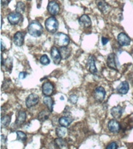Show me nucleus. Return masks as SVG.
<instances>
[{"mask_svg": "<svg viewBox=\"0 0 133 149\" xmlns=\"http://www.w3.org/2000/svg\"><path fill=\"white\" fill-rule=\"evenodd\" d=\"M37 8H40V7H41V0H37Z\"/></svg>", "mask_w": 133, "mask_h": 149, "instance_id": "e433bc0d", "label": "nucleus"}, {"mask_svg": "<svg viewBox=\"0 0 133 149\" xmlns=\"http://www.w3.org/2000/svg\"><path fill=\"white\" fill-rule=\"evenodd\" d=\"M48 11L52 16L58 15L59 11H60V7H59L58 2H56L55 1L49 2L48 6Z\"/></svg>", "mask_w": 133, "mask_h": 149, "instance_id": "423d86ee", "label": "nucleus"}, {"mask_svg": "<svg viewBox=\"0 0 133 149\" xmlns=\"http://www.w3.org/2000/svg\"><path fill=\"white\" fill-rule=\"evenodd\" d=\"M118 64V58H117L116 55L114 54H110L107 59V66L111 69L117 70Z\"/></svg>", "mask_w": 133, "mask_h": 149, "instance_id": "6e6552de", "label": "nucleus"}, {"mask_svg": "<svg viewBox=\"0 0 133 149\" xmlns=\"http://www.w3.org/2000/svg\"><path fill=\"white\" fill-rule=\"evenodd\" d=\"M1 46H2V51H4L5 50V47H4V44H3V42H1Z\"/></svg>", "mask_w": 133, "mask_h": 149, "instance_id": "4c0bfd02", "label": "nucleus"}, {"mask_svg": "<svg viewBox=\"0 0 133 149\" xmlns=\"http://www.w3.org/2000/svg\"><path fill=\"white\" fill-rule=\"evenodd\" d=\"M50 113H51V111L49 109L48 110H43L38 114V120L41 122H44V121L47 120L50 116Z\"/></svg>", "mask_w": 133, "mask_h": 149, "instance_id": "5701e85b", "label": "nucleus"}, {"mask_svg": "<svg viewBox=\"0 0 133 149\" xmlns=\"http://www.w3.org/2000/svg\"><path fill=\"white\" fill-rule=\"evenodd\" d=\"M108 129L112 133H118L121 130V124L116 120H111L108 122Z\"/></svg>", "mask_w": 133, "mask_h": 149, "instance_id": "ddd939ff", "label": "nucleus"}, {"mask_svg": "<svg viewBox=\"0 0 133 149\" xmlns=\"http://www.w3.org/2000/svg\"><path fill=\"white\" fill-rule=\"evenodd\" d=\"M118 42L121 46L125 47L128 46L131 43V39L130 37H128V35L125 33H120L118 35Z\"/></svg>", "mask_w": 133, "mask_h": 149, "instance_id": "0eeeda50", "label": "nucleus"}, {"mask_svg": "<svg viewBox=\"0 0 133 149\" xmlns=\"http://www.w3.org/2000/svg\"><path fill=\"white\" fill-rule=\"evenodd\" d=\"M43 102L44 104L48 107V109H49L51 113L53 110V106H54V100L50 97V95H45L43 99Z\"/></svg>", "mask_w": 133, "mask_h": 149, "instance_id": "412c9836", "label": "nucleus"}, {"mask_svg": "<svg viewBox=\"0 0 133 149\" xmlns=\"http://www.w3.org/2000/svg\"><path fill=\"white\" fill-rule=\"evenodd\" d=\"M88 67L90 72L92 74H96L97 72V69L95 65V58L93 55H90L88 58Z\"/></svg>", "mask_w": 133, "mask_h": 149, "instance_id": "f3484780", "label": "nucleus"}, {"mask_svg": "<svg viewBox=\"0 0 133 149\" xmlns=\"http://www.w3.org/2000/svg\"><path fill=\"white\" fill-rule=\"evenodd\" d=\"M11 121V118L10 116L8 115H5V116H2L1 119V123H2V127H6L7 126L9 125V123Z\"/></svg>", "mask_w": 133, "mask_h": 149, "instance_id": "a878e982", "label": "nucleus"}, {"mask_svg": "<svg viewBox=\"0 0 133 149\" xmlns=\"http://www.w3.org/2000/svg\"><path fill=\"white\" fill-rule=\"evenodd\" d=\"M16 136H17V140L20 141H25L26 138H27V135L25 133L22 132V131H16Z\"/></svg>", "mask_w": 133, "mask_h": 149, "instance_id": "cd10ccee", "label": "nucleus"}, {"mask_svg": "<svg viewBox=\"0 0 133 149\" xmlns=\"http://www.w3.org/2000/svg\"><path fill=\"white\" fill-rule=\"evenodd\" d=\"M72 121H73V119L71 118V117H69V116H62L58 120V123H59V124L61 126L67 127H69L72 123Z\"/></svg>", "mask_w": 133, "mask_h": 149, "instance_id": "4be33fe9", "label": "nucleus"}, {"mask_svg": "<svg viewBox=\"0 0 133 149\" xmlns=\"http://www.w3.org/2000/svg\"><path fill=\"white\" fill-rule=\"evenodd\" d=\"M60 54L62 56V58L65 60L70 57L71 55V50L67 47H60V48L58 49Z\"/></svg>", "mask_w": 133, "mask_h": 149, "instance_id": "aec40b11", "label": "nucleus"}, {"mask_svg": "<svg viewBox=\"0 0 133 149\" xmlns=\"http://www.w3.org/2000/svg\"><path fill=\"white\" fill-rule=\"evenodd\" d=\"M40 62L41 64L44 65H48L50 64V60H49L48 57L46 55V54H44V55H42L40 58Z\"/></svg>", "mask_w": 133, "mask_h": 149, "instance_id": "c85d7f7f", "label": "nucleus"}, {"mask_svg": "<svg viewBox=\"0 0 133 149\" xmlns=\"http://www.w3.org/2000/svg\"><path fill=\"white\" fill-rule=\"evenodd\" d=\"M27 76V72H20V74H19V78H20V79H24Z\"/></svg>", "mask_w": 133, "mask_h": 149, "instance_id": "473e14b6", "label": "nucleus"}, {"mask_svg": "<svg viewBox=\"0 0 133 149\" xmlns=\"http://www.w3.org/2000/svg\"><path fill=\"white\" fill-rule=\"evenodd\" d=\"M122 113H123V108L121 107H119V106L113 107V108L111 109V113L112 116H113L114 119L120 118L121 116V115H122Z\"/></svg>", "mask_w": 133, "mask_h": 149, "instance_id": "a211bd4d", "label": "nucleus"}, {"mask_svg": "<svg viewBox=\"0 0 133 149\" xmlns=\"http://www.w3.org/2000/svg\"><path fill=\"white\" fill-rule=\"evenodd\" d=\"M51 59L53 61V62L55 65H58L60 64L61 61H62V56L60 54L59 50H58L56 47H53L51 50Z\"/></svg>", "mask_w": 133, "mask_h": 149, "instance_id": "1a4fd4ad", "label": "nucleus"}, {"mask_svg": "<svg viewBox=\"0 0 133 149\" xmlns=\"http://www.w3.org/2000/svg\"><path fill=\"white\" fill-rule=\"evenodd\" d=\"M56 134L58 137H65V135L67 134V129L65 128V127L61 126L59 127H57L56 129Z\"/></svg>", "mask_w": 133, "mask_h": 149, "instance_id": "393cba45", "label": "nucleus"}, {"mask_svg": "<svg viewBox=\"0 0 133 149\" xmlns=\"http://www.w3.org/2000/svg\"><path fill=\"white\" fill-rule=\"evenodd\" d=\"M28 1H30V0H28Z\"/></svg>", "mask_w": 133, "mask_h": 149, "instance_id": "58836bf2", "label": "nucleus"}, {"mask_svg": "<svg viewBox=\"0 0 133 149\" xmlns=\"http://www.w3.org/2000/svg\"><path fill=\"white\" fill-rule=\"evenodd\" d=\"M28 33L34 37H38L43 33V26L41 23L37 20L32 21L29 24L27 28Z\"/></svg>", "mask_w": 133, "mask_h": 149, "instance_id": "f257e3e1", "label": "nucleus"}, {"mask_svg": "<svg viewBox=\"0 0 133 149\" xmlns=\"http://www.w3.org/2000/svg\"><path fill=\"white\" fill-rule=\"evenodd\" d=\"M118 148V145L115 142H111V143H110L107 147H106V148L107 149H115Z\"/></svg>", "mask_w": 133, "mask_h": 149, "instance_id": "7c9ffc66", "label": "nucleus"}, {"mask_svg": "<svg viewBox=\"0 0 133 149\" xmlns=\"http://www.w3.org/2000/svg\"><path fill=\"white\" fill-rule=\"evenodd\" d=\"M1 141H2V144H5V143H6V137H5L4 135H2V136H1Z\"/></svg>", "mask_w": 133, "mask_h": 149, "instance_id": "c9c22d12", "label": "nucleus"}, {"mask_svg": "<svg viewBox=\"0 0 133 149\" xmlns=\"http://www.w3.org/2000/svg\"><path fill=\"white\" fill-rule=\"evenodd\" d=\"M4 63H6V68H8L10 71L12 68H13V60H12V58H7Z\"/></svg>", "mask_w": 133, "mask_h": 149, "instance_id": "c756f323", "label": "nucleus"}, {"mask_svg": "<svg viewBox=\"0 0 133 149\" xmlns=\"http://www.w3.org/2000/svg\"><path fill=\"white\" fill-rule=\"evenodd\" d=\"M77 100H78V98H77L76 95H71V96L69 97V101L72 102V103H73V104L76 103Z\"/></svg>", "mask_w": 133, "mask_h": 149, "instance_id": "2f4dec72", "label": "nucleus"}, {"mask_svg": "<svg viewBox=\"0 0 133 149\" xmlns=\"http://www.w3.org/2000/svg\"><path fill=\"white\" fill-rule=\"evenodd\" d=\"M8 20L12 25H17L23 21L22 14L17 12H12L8 15Z\"/></svg>", "mask_w": 133, "mask_h": 149, "instance_id": "20e7f679", "label": "nucleus"}, {"mask_svg": "<svg viewBox=\"0 0 133 149\" xmlns=\"http://www.w3.org/2000/svg\"><path fill=\"white\" fill-rule=\"evenodd\" d=\"M16 11L21 14L24 13V11H25V4L22 2H17V5H16Z\"/></svg>", "mask_w": 133, "mask_h": 149, "instance_id": "bb28decb", "label": "nucleus"}, {"mask_svg": "<svg viewBox=\"0 0 133 149\" xmlns=\"http://www.w3.org/2000/svg\"><path fill=\"white\" fill-rule=\"evenodd\" d=\"M26 118H27V114L26 112L24 111H20L17 114L16 120V124L18 126H20L23 124V123L26 121Z\"/></svg>", "mask_w": 133, "mask_h": 149, "instance_id": "6ab92c4d", "label": "nucleus"}, {"mask_svg": "<svg viewBox=\"0 0 133 149\" xmlns=\"http://www.w3.org/2000/svg\"><path fill=\"white\" fill-rule=\"evenodd\" d=\"M54 86L50 81H46L42 86V93L44 95H51L53 94Z\"/></svg>", "mask_w": 133, "mask_h": 149, "instance_id": "f8f14e48", "label": "nucleus"}, {"mask_svg": "<svg viewBox=\"0 0 133 149\" xmlns=\"http://www.w3.org/2000/svg\"><path fill=\"white\" fill-rule=\"evenodd\" d=\"M97 5L98 9H100L103 13H107L111 10V6L105 2L104 0H97Z\"/></svg>", "mask_w": 133, "mask_h": 149, "instance_id": "4468645a", "label": "nucleus"}, {"mask_svg": "<svg viewBox=\"0 0 133 149\" xmlns=\"http://www.w3.org/2000/svg\"><path fill=\"white\" fill-rule=\"evenodd\" d=\"M105 94H106V92H105L104 88L103 87H97L96 88V89L94 90V94H93V96L95 98V100L98 102H102L103 100H104L105 98Z\"/></svg>", "mask_w": 133, "mask_h": 149, "instance_id": "9b49d317", "label": "nucleus"}, {"mask_svg": "<svg viewBox=\"0 0 133 149\" xmlns=\"http://www.w3.org/2000/svg\"><path fill=\"white\" fill-rule=\"evenodd\" d=\"M45 28L49 33H55L58 29V22L55 17L51 16L45 21Z\"/></svg>", "mask_w": 133, "mask_h": 149, "instance_id": "7ed1b4c3", "label": "nucleus"}, {"mask_svg": "<svg viewBox=\"0 0 133 149\" xmlns=\"http://www.w3.org/2000/svg\"><path fill=\"white\" fill-rule=\"evenodd\" d=\"M101 41H102L103 45H106V44L108 43V41H109V39H108V38H107V37H103L102 38H101Z\"/></svg>", "mask_w": 133, "mask_h": 149, "instance_id": "72a5a7b5", "label": "nucleus"}, {"mask_svg": "<svg viewBox=\"0 0 133 149\" xmlns=\"http://www.w3.org/2000/svg\"><path fill=\"white\" fill-rule=\"evenodd\" d=\"M55 144L57 148H63L67 147V142L65 139H63L62 137H58L55 140Z\"/></svg>", "mask_w": 133, "mask_h": 149, "instance_id": "b1692460", "label": "nucleus"}, {"mask_svg": "<svg viewBox=\"0 0 133 149\" xmlns=\"http://www.w3.org/2000/svg\"><path fill=\"white\" fill-rule=\"evenodd\" d=\"M9 0H1V3H2V7L6 6L7 5L9 4Z\"/></svg>", "mask_w": 133, "mask_h": 149, "instance_id": "f704fd0d", "label": "nucleus"}, {"mask_svg": "<svg viewBox=\"0 0 133 149\" xmlns=\"http://www.w3.org/2000/svg\"><path fill=\"white\" fill-rule=\"evenodd\" d=\"M79 23L82 26H83L85 28L90 27L91 24H92L90 18L87 15H83L82 16H80L79 19Z\"/></svg>", "mask_w": 133, "mask_h": 149, "instance_id": "2eb2a0df", "label": "nucleus"}, {"mask_svg": "<svg viewBox=\"0 0 133 149\" xmlns=\"http://www.w3.org/2000/svg\"><path fill=\"white\" fill-rule=\"evenodd\" d=\"M54 40L56 45L59 47H66L69 44V37L63 33H58L55 35Z\"/></svg>", "mask_w": 133, "mask_h": 149, "instance_id": "f03ea898", "label": "nucleus"}, {"mask_svg": "<svg viewBox=\"0 0 133 149\" xmlns=\"http://www.w3.org/2000/svg\"><path fill=\"white\" fill-rule=\"evenodd\" d=\"M129 90V85L127 81H123L121 82L117 88V92L121 94V95H125L127 94Z\"/></svg>", "mask_w": 133, "mask_h": 149, "instance_id": "dca6fc26", "label": "nucleus"}, {"mask_svg": "<svg viewBox=\"0 0 133 149\" xmlns=\"http://www.w3.org/2000/svg\"><path fill=\"white\" fill-rule=\"evenodd\" d=\"M39 102V96L37 94H30L26 100V106L27 108H30L36 106Z\"/></svg>", "mask_w": 133, "mask_h": 149, "instance_id": "39448f33", "label": "nucleus"}, {"mask_svg": "<svg viewBox=\"0 0 133 149\" xmlns=\"http://www.w3.org/2000/svg\"><path fill=\"white\" fill-rule=\"evenodd\" d=\"M25 33L18 31L15 33L13 37V43L16 46L21 47L24 43V37H25Z\"/></svg>", "mask_w": 133, "mask_h": 149, "instance_id": "9d476101", "label": "nucleus"}]
</instances>
